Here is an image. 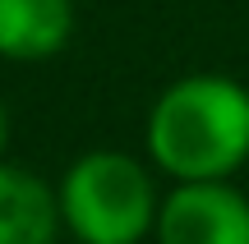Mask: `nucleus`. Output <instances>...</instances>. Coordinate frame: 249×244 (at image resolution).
I'll use <instances>...</instances> for the list:
<instances>
[{
    "label": "nucleus",
    "mask_w": 249,
    "mask_h": 244,
    "mask_svg": "<svg viewBox=\"0 0 249 244\" xmlns=\"http://www.w3.org/2000/svg\"><path fill=\"white\" fill-rule=\"evenodd\" d=\"M148 152L180 184L231 180L249 162V88L226 74L171 83L148 115Z\"/></svg>",
    "instance_id": "nucleus-1"
},
{
    "label": "nucleus",
    "mask_w": 249,
    "mask_h": 244,
    "mask_svg": "<svg viewBox=\"0 0 249 244\" xmlns=\"http://www.w3.org/2000/svg\"><path fill=\"white\" fill-rule=\"evenodd\" d=\"M55 198L65 226L83 244H139L161 212L148 171L124 152H83Z\"/></svg>",
    "instance_id": "nucleus-2"
},
{
    "label": "nucleus",
    "mask_w": 249,
    "mask_h": 244,
    "mask_svg": "<svg viewBox=\"0 0 249 244\" xmlns=\"http://www.w3.org/2000/svg\"><path fill=\"white\" fill-rule=\"evenodd\" d=\"M157 244H249V198L217 184H180L157 212Z\"/></svg>",
    "instance_id": "nucleus-3"
},
{
    "label": "nucleus",
    "mask_w": 249,
    "mask_h": 244,
    "mask_svg": "<svg viewBox=\"0 0 249 244\" xmlns=\"http://www.w3.org/2000/svg\"><path fill=\"white\" fill-rule=\"evenodd\" d=\"M74 33L70 0H0V55L5 60H46Z\"/></svg>",
    "instance_id": "nucleus-4"
},
{
    "label": "nucleus",
    "mask_w": 249,
    "mask_h": 244,
    "mask_svg": "<svg viewBox=\"0 0 249 244\" xmlns=\"http://www.w3.org/2000/svg\"><path fill=\"white\" fill-rule=\"evenodd\" d=\"M60 198L37 175L0 166V244H55Z\"/></svg>",
    "instance_id": "nucleus-5"
},
{
    "label": "nucleus",
    "mask_w": 249,
    "mask_h": 244,
    "mask_svg": "<svg viewBox=\"0 0 249 244\" xmlns=\"http://www.w3.org/2000/svg\"><path fill=\"white\" fill-rule=\"evenodd\" d=\"M5 129L9 125H5V106H0V152H5Z\"/></svg>",
    "instance_id": "nucleus-6"
}]
</instances>
